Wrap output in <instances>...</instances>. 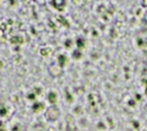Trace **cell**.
<instances>
[{
	"instance_id": "cell-1",
	"label": "cell",
	"mask_w": 147,
	"mask_h": 131,
	"mask_svg": "<svg viewBox=\"0 0 147 131\" xmlns=\"http://www.w3.org/2000/svg\"><path fill=\"white\" fill-rule=\"evenodd\" d=\"M144 5L147 7V0H144Z\"/></svg>"
}]
</instances>
